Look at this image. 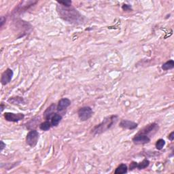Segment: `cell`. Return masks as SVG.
<instances>
[{"instance_id":"cell-1","label":"cell","mask_w":174,"mask_h":174,"mask_svg":"<svg viewBox=\"0 0 174 174\" xmlns=\"http://www.w3.org/2000/svg\"><path fill=\"white\" fill-rule=\"evenodd\" d=\"M57 10L60 17L64 21L74 24H79L83 21L82 16L72 6L65 7L59 4L57 6Z\"/></svg>"},{"instance_id":"cell-2","label":"cell","mask_w":174,"mask_h":174,"mask_svg":"<svg viewBox=\"0 0 174 174\" xmlns=\"http://www.w3.org/2000/svg\"><path fill=\"white\" fill-rule=\"evenodd\" d=\"M118 120V116L116 115H112L108 116L101 122L100 124L96 125L92 129V133L93 135H99V134H102L106 130L110 129L112 126L116 123Z\"/></svg>"},{"instance_id":"cell-3","label":"cell","mask_w":174,"mask_h":174,"mask_svg":"<svg viewBox=\"0 0 174 174\" xmlns=\"http://www.w3.org/2000/svg\"><path fill=\"white\" fill-rule=\"evenodd\" d=\"M78 117L82 121H86L93 115V110L91 108L88 106L82 107L79 109L78 112Z\"/></svg>"},{"instance_id":"cell-4","label":"cell","mask_w":174,"mask_h":174,"mask_svg":"<svg viewBox=\"0 0 174 174\" xmlns=\"http://www.w3.org/2000/svg\"><path fill=\"white\" fill-rule=\"evenodd\" d=\"M39 139V133L35 130H31L27 133L26 142L29 146L34 147Z\"/></svg>"},{"instance_id":"cell-5","label":"cell","mask_w":174,"mask_h":174,"mask_svg":"<svg viewBox=\"0 0 174 174\" xmlns=\"http://www.w3.org/2000/svg\"><path fill=\"white\" fill-rule=\"evenodd\" d=\"M4 118L8 122H17L23 120L25 118V115L22 113H11V112H6L4 114Z\"/></svg>"},{"instance_id":"cell-6","label":"cell","mask_w":174,"mask_h":174,"mask_svg":"<svg viewBox=\"0 0 174 174\" xmlns=\"http://www.w3.org/2000/svg\"><path fill=\"white\" fill-rule=\"evenodd\" d=\"M132 140H133V143L136 145H143V144L149 143L150 142V138L148 135L137 133Z\"/></svg>"},{"instance_id":"cell-7","label":"cell","mask_w":174,"mask_h":174,"mask_svg":"<svg viewBox=\"0 0 174 174\" xmlns=\"http://www.w3.org/2000/svg\"><path fill=\"white\" fill-rule=\"evenodd\" d=\"M159 130V125L157 123H152L148 124V125L146 126L145 127L142 128V130H140V131L138 133L139 134H144V135H148L149 134L152 133V132H156Z\"/></svg>"},{"instance_id":"cell-8","label":"cell","mask_w":174,"mask_h":174,"mask_svg":"<svg viewBox=\"0 0 174 174\" xmlns=\"http://www.w3.org/2000/svg\"><path fill=\"white\" fill-rule=\"evenodd\" d=\"M14 75L13 71L11 69L8 68L4 72L1 74V83L2 85H6L10 82Z\"/></svg>"},{"instance_id":"cell-9","label":"cell","mask_w":174,"mask_h":174,"mask_svg":"<svg viewBox=\"0 0 174 174\" xmlns=\"http://www.w3.org/2000/svg\"><path fill=\"white\" fill-rule=\"evenodd\" d=\"M119 126L122 128H125V129L133 130L137 127L138 124L136 123L135 122L130 121V120H122L120 122Z\"/></svg>"},{"instance_id":"cell-10","label":"cell","mask_w":174,"mask_h":174,"mask_svg":"<svg viewBox=\"0 0 174 174\" xmlns=\"http://www.w3.org/2000/svg\"><path fill=\"white\" fill-rule=\"evenodd\" d=\"M71 105V101L68 98H63L59 100L58 105L57 106V110L59 112H62L65 110Z\"/></svg>"},{"instance_id":"cell-11","label":"cell","mask_w":174,"mask_h":174,"mask_svg":"<svg viewBox=\"0 0 174 174\" xmlns=\"http://www.w3.org/2000/svg\"><path fill=\"white\" fill-rule=\"evenodd\" d=\"M56 107H57L56 105L55 104H52L50 106H49L48 108L46 109V111H45L44 113V116L45 119L46 120L51 119L52 116L54 115L55 109H57Z\"/></svg>"},{"instance_id":"cell-12","label":"cell","mask_w":174,"mask_h":174,"mask_svg":"<svg viewBox=\"0 0 174 174\" xmlns=\"http://www.w3.org/2000/svg\"><path fill=\"white\" fill-rule=\"evenodd\" d=\"M51 124H52V126H57L59 125V122H61V120H62V116L61 114H55L54 115L52 116L51 118Z\"/></svg>"},{"instance_id":"cell-13","label":"cell","mask_w":174,"mask_h":174,"mask_svg":"<svg viewBox=\"0 0 174 174\" xmlns=\"http://www.w3.org/2000/svg\"><path fill=\"white\" fill-rule=\"evenodd\" d=\"M127 166H126L125 164H120V165L116 168L114 173H115V174H124L127 173Z\"/></svg>"},{"instance_id":"cell-14","label":"cell","mask_w":174,"mask_h":174,"mask_svg":"<svg viewBox=\"0 0 174 174\" xmlns=\"http://www.w3.org/2000/svg\"><path fill=\"white\" fill-rule=\"evenodd\" d=\"M9 103H11L12 104H23L25 103L24 99L21 97H10L8 101Z\"/></svg>"},{"instance_id":"cell-15","label":"cell","mask_w":174,"mask_h":174,"mask_svg":"<svg viewBox=\"0 0 174 174\" xmlns=\"http://www.w3.org/2000/svg\"><path fill=\"white\" fill-rule=\"evenodd\" d=\"M173 68H174V61H173V60H171V59L164 63V64H163V65H162V67H161L162 70H163L165 71L172 70Z\"/></svg>"},{"instance_id":"cell-16","label":"cell","mask_w":174,"mask_h":174,"mask_svg":"<svg viewBox=\"0 0 174 174\" xmlns=\"http://www.w3.org/2000/svg\"><path fill=\"white\" fill-rule=\"evenodd\" d=\"M51 126H52L51 122H49L48 120H46L45 122H41V123L39 124V127L41 130L46 131V130H48L49 129H50V128H51Z\"/></svg>"},{"instance_id":"cell-17","label":"cell","mask_w":174,"mask_h":174,"mask_svg":"<svg viewBox=\"0 0 174 174\" xmlns=\"http://www.w3.org/2000/svg\"><path fill=\"white\" fill-rule=\"evenodd\" d=\"M150 165V161L147 159H144V161H142L141 163L137 164V167L136 168L139 170L144 169L146 168H147Z\"/></svg>"},{"instance_id":"cell-18","label":"cell","mask_w":174,"mask_h":174,"mask_svg":"<svg viewBox=\"0 0 174 174\" xmlns=\"http://www.w3.org/2000/svg\"><path fill=\"white\" fill-rule=\"evenodd\" d=\"M165 145V141L163 139H159L157 141L156 143V148L157 150H161L163 148L164 146Z\"/></svg>"},{"instance_id":"cell-19","label":"cell","mask_w":174,"mask_h":174,"mask_svg":"<svg viewBox=\"0 0 174 174\" xmlns=\"http://www.w3.org/2000/svg\"><path fill=\"white\" fill-rule=\"evenodd\" d=\"M57 3L59 4L62 5L65 7H70L72 6V1H57Z\"/></svg>"},{"instance_id":"cell-20","label":"cell","mask_w":174,"mask_h":174,"mask_svg":"<svg viewBox=\"0 0 174 174\" xmlns=\"http://www.w3.org/2000/svg\"><path fill=\"white\" fill-rule=\"evenodd\" d=\"M137 163H136V162H132V163L130 164V166H129L130 171H132V170L136 169V167H137Z\"/></svg>"},{"instance_id":"cell-21","label":"cell","mask_w":174,"mask_h":174,"mask_svg":"<svg viewBox=\"0 0 174 174\" xmlns=\"http://www.w3.org/2000/svg\"><path fill=\"white\" fill-rule=\"evenodd\" d=\"M122 8L124 11H128V10H131V6H130V5L124 4L123 6H122Z\"/></svg>"},{"instance_id":"cell-22","label":"cell","mask_w":174,"mask_h":174,"mask_svg":"<svg viewBox=\"0 0 174 174\" xmlns=\"http://www.w3.org/2000/svg\"><path fill=\"white\" fill-rule=\"evenodd\" d=\"M168 139H169L170 141H173L174 139V132L172 131L171 133L169 134V136H168Z\"/></svg>"},{"instance_id":"cell-23","label":"cell","mask_w":174,"mask_h":174,"mask_svg":"<svg viewBox=\"0 0 174 174\" xmlns=\"http://www.w3.org/2000/svg\"><path fill=\"white\" fill-rule=\"evenodd\" d=\"M6 22V18L3 17H1V21H0V27H2L3 24L5 23Z\"/></svg>"},{"instance_id":"cell-24","label":"cell","mask_w":174,"mask_h":174,"mask_svg":"<svg viewBox=\"0 0 174 174\" xmlns=\"http://www.w3.org/2000/svg\"><path fill=\"white\" fill-rule=\"evenodd\" d=\"M0 147H1V151H2L6 148V144L3 143V141H1V146H0Z\"/></svg>"},{"instance_id":"cell-25","label":"cell","mask_w":174,"mask_h":174,"mask_svg":"<svg viewBox=\"0 0 174 174\" xmlns=\"http://www.w3.org/2000/svg\"><path fill=\"white\" fill-rule=\"evenodd\" d=\"M3 109H4V106H3V104H1V112H3Z\"/></svg>"}]
</instances>
